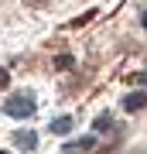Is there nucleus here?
<instances>
[{"label": "nucleus", "mask_w": 147, "mask_h": 154, "mask_svg": "<svg viewBox=\"0 0 147 154\" xmlns=\"http://www.w3.org/2000/svg\"><path fill=\"white\" fill-rule=\"evenodd\" d=\"M34 110H38V99H34L31 89H17V93H11V96H7V103H4V113L14 116V120L34 116Z\"/></svg>", "instance_id": "f257e3e1"}, {"label": "nucleus", "mask_w": 147, "mask_h": 154, "mask_svg": "<svg viewBox=\"0 0 147 154\" xmlns=\"http://www.w3.org/2000/svg\"><path fill=\"white\" fill-rule=\"evenodd\" d=\"M96 144H99V140L93 137V134H86V137H79V140H69L58 154H93V151H96Z\"/></svg>", "instance_id": "f03ea898"}, {"label": "nucleus", "mask_w": 147, "mask_h": 154, "mask_svg": "<svg viewBox=\"0 0 147 154\" xmlns=\"http://www.w3.org/2000/svg\"><path fill=\"white\" fill-rule=\"evenodd\" d=\"M14 144L21 151H34V147H38V134H34V130H17L14 134Z\"/></svg>", "instance_id": "7ed1b4c3"}, {"label": "nucleus", "mask_w": 147, "mask_h": 154, "mask_svg": "<svg viewBox=\"0 0 147 154\" xmlns=\"http://www.w3.org/2000/svg\"><path fill=\"white\" fill-rule=\"evenodd\" d=\"M144 106H147V93H130L123 99V110L127 113H137V110H144Z\"/></svg>", "instance_id": "20e7f679"}, {"label": "nucleus", "mask_w": 147, "mask_h": 154, "mask_svg": "<svg viewBox=\"0 0 147 154\" xmlns=\"http://www.w3.org/2000/svg\"><path fill=\"white\" fill-rule=\"evenodd\" d=\"M72 123H75L72 116H55V120L48 123V130H51V134H69V130H72Z\"/></svg>", "instance_id": "39448f33"}, {"label": "nucleus", "mask_w": 147, "mask_h": 154, "mask_svg": "<svg viewBox=\"0 0 147 154\" xmlns=\"http://www.w3.org/2000/svg\"><path fill=\"white\" fill-rule=\"evenodd\" d=\"M113 116H109V113H103V116H96V123H93V130H113Z\"/></svg>", "instance_id": "423d86ee"}, {"label": "nucleus", "mask_w": 147, "mask_h": 154, "mask_svg": "<svg viewBox=\"0 0 147 154\" xmlns=\"http://www.w3.org/2000/svg\"><path fill=\"white\" fill-rule=\"evenodd\" d=\"M55 65H58V69H72V58H69V55H58V58H55Z\"/></svg>", "instance_id": "0eeeda50"}, {"label": "nucleus", "mask_w": 147, "mask_h": 154, "mask_svg": "<svg viewBox=\"0 0 147 154\" xmlns=\"http://www.w3.org/2000/svg\"><path fill=\"white\" fill-rule=\"evenodd\" d=\"M11 86V75H7V69H0V89H7Z\"/></svg>", "instance_id": "6e6552de"}, {"label": "nucleus", "mask_w": 147, "mask_h": 154, "mask_svg": "<svg viewBox=\"0 0 147 154\" xmlns=\"http://www.w3.org/2000/svg\"><path fill=\"white\" fill-rule=\"evenodd\" d=\"M24 4H27V7H48L51 0H24Z\"/></svg>", "instance_id": "1a4fd4ad"}, {"label": "nucleus", "mask_w": 147, "mask_h": 154, "mask_svg": "<svg viewBox=\"0 0 147 154\" xmlns=\"http://www.w3.org/2000/svg\"><path fill=\"white\" fill-rule=\"evenodd\" d=\"M140 21H144V28H147V11H144V14H140Z\"/></svg>", "instance_id": "9d476101"}, {"label": "nucleus", "mask_w": 147, "mask_h": 154, "mask_svg": "<svg viewBox=\"0 0 147 154\" xmlns=\"http://www.w3.org/2000/svg\"><path fill=\"white\" fill-rule=\"evenodd\" d=\"M0 154H11V151H0Z\"/></svg>", "instance_id": "9b49d317"}]
</instances>
